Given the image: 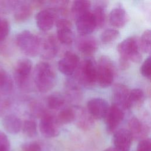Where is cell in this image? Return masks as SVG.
<instances>
[{
	"label": "cell",
	"mask_w": 151,
	"mask_h": 151,
	"mask_svg": "<svg viewBox=\"0 0 151 151\" xmlns=\"http://www.w3.org/2000/svg\"><path fill=\"white\" fill-rule=\"evenodd\" d=\"M34 81L37 88L41 93L51 90L56 84V74L52 66L47 62L37 63L34 70Z\"/></svg>",
	"instance_id": "obj_1"
},
{
	"label": "cell",
	"mask_w": 151,
	"mask_h": 151,
	"mask_svg": "<svg viewBox=\"0 0 151 151\" xmlns=\"http://www.w3.org/2000/svg\"><path fill=\"white\" fill-rule=\"evenodd\" d=\"M116 68L113 61L107 56H101L97 64V82L102 88L110 86L114 78Z\"/></svg>",
	"instance_id": "obj_2"
},
{
	"label": "cell",
	"mask_w": 151,
	"mask_h": 151,
	"mask_svg": "<svg viewBox=\"0 0 151 151\" xmlns=\"http://www.w3.org/2000/svg\"><path fill=\"white\" fill-rule=\"evenodd\" d=\"M16 43L20 50L27 56L35 57L40 52L38 37L28 30H24L17 35Z\"/></svg>",
	"instance_id": "obj_3"
},
{
	"label": "cell",
	"mask_w": 151,
	"mask_h": 151,
	"mask_svg": "<svg viewBox=\"0 0 151 151\" xmlns=\"http://www.w3.org/2000/svg\"><path fill=\"white\" fill-rule=\"evenodd\" d=\"M117 48L120 58L133 63H139L142 60L139 41L136 37L126 38L117 45Z\"/></svg>",
	"instance_id": "obj_4"
},
{
	"label": "cell",
	"mask_w": 151,
	"mask_h": 151,
	"mask_svg": "<svg viewBox=\"0 0 151 151\" xmlns=\"http://www.w3.org/2000/svg\"><path fill=\"white\" fill-rule=\"evenodd\" d=\"M77 80L87 87L97 82V64L91 57L86 58L77 68Z\"/></svg>",
	"instance_id": "obj_5"
},
{
	"label": "cell",
	"mask_w": 151,
	"mask_h": 151,
	"mask_svg": "<svg viewBox=\"0 0 151 151\" xmlns=\"http://www.w3.org/2000/svg\"><path fill=\"white\" fill-rule=\"evenodd\" d=\"M61 124L54 115L45 113L41 117L39 129L41 134L47 138L55 137L59 135Z\"/></svg>",
	"instance_id": "obj_6"
},
{
	"label": "cell",
	"mask_w": 151,
	"mask_h": 151,
	"mask_svg": "<svg viewBox=\"0 0 151 151\" xmlns=\"http://www.w3.org/2000/svg\"><path fill=\"white\" fill-rule=\"evenodd\" d=\"M32 67V62L28 58H22L17 62L14 71V77L16 84L21 88H24L28 85Z\"/></svg>",
	"instance_id": "obj_7"
},
{
	"label": "cell",
	"mask_w": 151,
	"mask_h": 151,
	"mask_svg": "<svg viewBox=\"0 0 151 151\" xmlns=\"http://www.w3.org/2000/svg\"><path fill=\"white\" fill-rule=\"evenodd\" d=\"M58 9L56 8H49L40 11L35 16L37 27L43 32L50 30L56 22Z\"/></svg>",
	"instance_id": "obj_8"
},
{
	"label": "cell",
	"mask_w": 151,
	"mask_h": 151,
	"mask_svg": "<svg viewBox=\"0 0 151 151\" xmlns=\"http://www.w3.org/2000/svg\"><path fill=\"white\" fill-rule=\"evenodd\" d=\"M41 56L45 59H51L57 54L58 45L55 37L51 34L38 37Z\"/></svg>",
	"instance_id": "obj_9"
},
{
	"label": "cell",
	"mask_w": 151,
	"mask_h": 151,
	"mask_svg": "<svg viewBox=\"0 0 151 151\" xmlns=\"http://www.w3.org/2000/svg\"><path fill=\"white\" fill-rule=\"evenodd\" d=\"M80 64L79 57L74 52L67 51L58 63L60 71L65 76H71Z\"/></svg>",
	"instance_id": "obj_10"
},
{
	"label": "cell",
	"mask_w": 151,
	"mask_h": 151,
	"mask_svg": "<svg viewBox=\"0 0 151 151\" xmlns=\"http://www.w3.org/2000/svg\"><path fill=\"white\" fill-rule=\"evenodd\" d=\"M124 116V114L122 109L113 104L110 106L104 118L107 132L112 133L117 130L118 127L122 122Z\"/></svg>",
	"instance_id": "obj_11"
},
{
	"label": "cell",
	"mask_w": 151,
	"mask_h": 151,
	"mask_svg": "<svg viewBox=\"0 0 151 151\" xmlns=\"http://www.w3.org/2000/svg\"><path fill=\"white\" fill-rule=\"evenodd\" d=\"M76 25L81 36L88 35L97 28L94 15L90 11L77 17L76 19Z\"/></svg>",
	"instance_id": "obj_12"
},
{
	"label": "cell",
	"mask_w": 151,
	"mask_h": 151,
	"mask_svg": "<svg viewBox=\"0 0 151 151\" xmlns=\"http://www.w3.org/2000/svg\"><path fill=\"white\" fill-rule=\"evenodd\" d=\"M57 37L58 41L64 45H70L74 40V34L71 22L65 18L57 19Z\"/></svg>",
	"instance_id": "obj_13"
},
{
	"label": "cell",
	"mask_w": 151,
	"mask_h": 151,
	"mask_svg": "<svg viewBox=\"0 0 151 151\" xmlns=\"http://www.w3.org/2000/svg\"><path fill=\"white\" fill-rule=\"evenodd\" d=\"M107 101L101 98H93L88 100L87 110L95 120L104 119L109 109Z\"/></svg>",
	"instance_id": "obj_14"
},
{
	"label": "cell",
	"mask_w": 151,
	"mask_h": 151,
	"mask_svg": "<svg viewBox=\"0 0 151 151\" xmlns=\"http://www.w3.org/2000/svg\"><path fill=\"white\" fill-rule=\"evenodd\" d=\"M133 139V137L128 129L124 128L117 129L113 134V147L119 151H129Z\"/></svg>",
	"instance_id": "obj_15"
},
{
	"label": "cell",
	"mask_w": 151,
	"mask_h": 151,
	"mask_svg": "<svg viewBox=\"0 0 151 151\" xmlns=\"http://www.w3.org/2000/svg\"><path fill=\"white\" fill-rule=\"evenodd\" d=\"M129 90L123 84H116L113 89V104L123 110L130 109L129 104Z\"/></svg>",
	"instance_id": "obj_16"
},
{
	"label": "cell",
	"mask_w": 151,
	"mask_h": 151,
	"mask_svg": "<svg viewBox=\"0 0 151 151\" xmlns=\"http://www.w3.org/2000/svg\"><path fill=\"white\" fill-rule=\"evenodd\" d=\"M74 109L75 110L74 122H76L78 127L83 130L91 129L94 124V119L88 111L78 106L74 107Z\"/></svg>",
	"instance_id": "obj_17"
},
{
	"label": "cell",
	"mask_w": 151,
	"mask_h": 151,
	"mask_svg": "<svg viewBox=\"0 0 151 151\" xmlns=\"http://www.w3.org/2000/svg\"><path fill=\"white\" fill-rule=\"evenodd\" d=\"M129 127L128 130L130 131L133 139H139L140 140L146 138L149 132V126L143 123L136 117H133L129 120Z\"/></svg>",
	"instance_id": "obj_18"
},
{
	"label": "cell",
	"mask_w": 151,
	"mask_h": 151,
	"mask_svg": "<svg viewBox=\"0 0 151 151\" xmlns=\"http://www.w3.org/2000/svg\"><path fill=\"white\" fill-rule=\"evenodd\" d=\"M77 42L78 50L86 55H91L98 49V43L96 40L88 35L81 36Z\"/></svg>",
	"instance_id": "obj_19"
},
{
	"label": "cell",
	"mask_w": 151,
	"mask_h": 151,
	"mask_svg": "<svg viewBox=\"0 0 151 151\" xmlns=\"http://www.w3.org/2000/svg\"><path fill=\"white\" fill-rule=\"evenodd\" d=\"M127 20V14L125 9L122 7L114 8L110 12L109 22L114 27L121 28L124 27Z\"/></svg>",
	"instance_id": "obj_20"
},
{
	"label": "cell",
	"mask_w": 151,
	"mask_h": 151,
	"mask_svg": "<svg viewBox=\"0 0 151 151\" xmlns=\"http://www.w3.org/2000/svg\"><path fill=\"white\" fill-rule=\"evenodd\" d=\"M22 122L15 114L6 115L2 120V125L6 132L11 134L18 133L22 128Z\"/></svg>",
	"instance_id": "obj_21"
},
{
	"label": "cell",
	"mask_w": 151,
	"mask_h": 151,
	"mask_svg": "<svg viewBox=\"0 0 151 151\" xmlns=\"http://www.w3.org/2000/svg\"><path fill=\"white\" fill-rule=\"evenodd\" d=\"M32 14V7L27 3L18 5L14 13V19L18 22H24L27 20Z\"/></svg>",
	"instance_id": "obj_22"
},
{
	"label": "cell",
	"mask_w": 151,
	"mask_h": 151,
	"mask_svg": "<svg viewBox=\"0 0 151 151\" xmlns=\"http://www.w3.org/2000/svg\"><path fill=\"white\" fill-rule=\"evenodd\" d=\"M91 2L86 0L74 1L71 5V13L75 19L89 11Z\"/></svg>",
	"instance_id": "obj_23"
},
{
	"label": "cell",
	"mask_w": 151,
	"mask_h": 151,
	"mask_svg": "<svg viewBox=\"0 0 151 151\" xmlns=\"http://www.w3.org/2000/svg\"><path fill=\"white\" fill-rule=\"evenodd\" d=\"M145 100V94L140 88H134L130 91L129 104L130 108L140 107Z\"/></svg>",
	"instance_id": "obj_24"
},
{
	"label": "cell",
	"mask_w": 151,
	"mask_h": 151,
	"mask_svg": "<svg viewBox=\"0 0 151 151\" xmlns=\"http://www.w3.org/2000/svg\"><path fill=\"white\" fill-rule=\"evenodd\" d=\"M56 117L61 125L69 124L74 122L75 110L74 107H67L62 109Z\"/></svg>",
	"instance_id": "obj_25"
},
{
	"label": "cell",
	"mask_w": 151,
	"mask_h": 151,
	"mask_svg": "<svg viewBox=\"0 0 151 151\" xmlns=\"http://www.w3.org/2000/svg\"><path fill=\"white\" fill-rule=\"evenodd\" d=\"M12 88L13 81L10 75L4 70L0 69V91L8 93Z\"/></svg>",
	"instance_id": "obj_26"
},
{
	"label": "cell",
	"mask_w": 151,
	"mask_h": 151,
	"mask_svg": "<svg viewBox=\"0 0 151 151\" xmlns=\"http://www.w3.org/2000/svg\"><path fill=\"white\" fill-rule=\"evenodd\" d=\"M65 103L64 97L58 93H55L49 96L47 100V104L51 110L60 109Z\"/></svg>",
	"instance_id": "obj_27"
},
{
	"label": "cell",
	"mask_w": 151,
	"mask_h": 151,
	"mask_svg": "<svg viewBox=\"0 0 151 151\" xmlns=\"http://www.w3.org/2000/svg\"><path fill=\"white\" fill-rule=\"evenodd\" d=\"M24 134L28 137H32L37 133V125L36 122L31 119L24 120L22 124V128Z\"/></svg>",
	"instance_id": "obj_28"
},
{
	"label": "cell",
	"mask_w": 151,
	"mask_h": 151,
	"mask_svg": "<svg viewBox=\"0 0 151 151\" xmlns=\"http://www.w3.org/2000/svg\"><path fill=\"white\" fill-rule=\"evenodd\" d=\"M92 13L96 21L97 28L103 27L105 24L106 18L105 8L101 5H97L92 11Z\"/></svg>",
	"instance_id": "obj_29"
},
{
	"label": "cell",
	"mask_w": 151,
	"mask_h": 151,
	"mask_svg": "<svg viewBox=\"0 0 151 151\" xmlns=\"http://www.w3.org/2000/svg\"><path fill=\"white\" fill-rule=\"evenodd\" d=\"M120 37V32L114 28L104 30L101 35V40L104 44H110L115 41Z\"/></svg>",
	"instance_id": "obj_30"
},
{
	"label": "cell",
	"mask_w": 151,
	"mask_h": 151,
	"mask_svg": "<svg viewBox=\"0 0 151 151\" xmlns=\"http://www.w3.org/2000/svg\"><path fill=\"white\" fill-rule=\"evenodd\" d=\"M139 41V46L140 51L145 53L150 52V41H151V32L150 29L145 30L142 35Z\"/></svg>",
	"instance_id": "obj_31"
},
{
	"label": "cell",
	"mask_w": 151,
	"mask_h": 151,
	"mask_svg": "<svg viewBox=\"0 0 151 151\" xmlns=\"http://www.w3.org/2000/svg\"><path fill=\"white\" fill-rule=\"evenodd\" d=\"M10 24L7 19L2 18L0 16V42H2L9 35Z\"/></svg>",
	"instance_id": "obj_32"
},
{
	"label": "cell",
	"mask_w": 151,
	"mask_h": 151,
	"mask_svg": "<svg viewBox=\"0 0 151 151\" xmlns=\"http://www.w3.org/2000/svg\"><path fill=\"white\" fill-rule=\"evenodd\" d=\"M140 74L145 77L150 79L151 75L150 67V57H148L143 63L140 68Z\"/></svg>",
	"instance_id": "obj_33"
},
{
	"label": "cell",
	"mask_w": 151,
	"mask_h": 151,
	"mask_svg": "<svg viewBox=\"0 0 151 151\" xmlns=\"http://www.w3.org/2000/svg\"><path fill=\"white\" fill-rule=\"evenodd\" d=\"M10 142L7 136L0 130V151H9Z\"/></svg>",
	"instance_id": "obj_34"
},
{
	"label": "cell",
	"mask_w": 151,
	"mask_h": 151,
	"mask_svg": "<svg viewBox=\"0 0 151 151\" xmlns=\"http://www.w3.org/2000/svg\"><path fill=\"white\" fill-rule=\"evenodd\" d=\"M151 141L148 137L140 140L138 143L136 151H150Z\"/></svg>",
	"instance_id": "obj_35"
},
{
	"label": "cell",
	"mask_w": 151,
	"mask_h": 151,
	"mask_svg": "<svg viewBox=\"0 0 151 151\" xmlns=\"http://www.w3.org/2000/svg\"><path fill=\"white\" fill-rule=\"evenodd\" d=\"M22 151H42V149L37 142H30L22 145Z\"/></svg>",
	"instance_id": "obj_36"
},
{
	"label": "cell",
	"mask_w": 151,
	"mask_h": 151,
	"mask_svg": "<svg viewBox=\"0 0 151 151\" xmlns=\"http://www.w3.org/2000/svg\"><path fill=\"white\" fill-rule=\"evenodd\" d=\"M6 106V103L0 98V115L2 113Z\"/></svg>",
	"instance_id": "obj_37"
},
{
	"label": "cell",
	"mask_w": 151,
	"mask_h": 151,
	"mask_svg": "<svg viewBox=\"0 0 151 151\" xmlns=\"http://www.w3.org/2000/svg\"><path fill=\"white\" fill-rule=\"evenodd\" d=\"M104 151H119V150H117L115 147L112 146V147H109L107 148Z\"/></svg>",
	"instance_id": "obj_38"
}]
</instances>
